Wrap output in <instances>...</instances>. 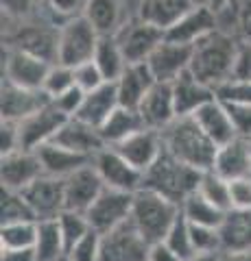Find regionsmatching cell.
<instances>
[{
    "instance_id": "cell-28",
    "label": "cell",
    "mask_w": 251,
    "mask_h": 261,
    "mask_svg": "<svg viewBox=\"0 0 251 261\" xmlns=\"http://www.w3.org/2000/svg\"><path fill=\"white\" fill-rule=\"evenodd\" d=\"M218 233L223 252H251V209H230Z\"/></svg>"
},
{
    "instance_id": "cell-27",
    "label": "cell",
    "mask_w": 251,
    "mask_h": 261,
    "mask_svg": "<svg viewBox=\"0 0 251 261\" xmlns=\"http://www.w3.org/2000/svg\"><path fill=\"white\" fill-rule=\"evenodd\" d=\"M37 157L42 161L44 174L55 176V178H68L70 174H75L77 170L85 168L92 163V157H85V154L72 152L63 146L57 144H44L42 148H37Z\"/></svg>"
},
{
    "instance_id": "cell-4",
    "label": "cell",
    "mask_w": 251,
    "mask_h": 261,
    "mask_svg": "<svg viewBox=\"0 0 251 261\" xmlns=\"http://www.w3.org/2000/svg\"><path fill=\"white\" fill-rule=\"evenodd\" d=\"M179 216H181L179 205H175V202L164 198V196L142 187L133 196V209H131L129 222L153 246V244L164 242V238L168 235V231L173 228V224L177 222Z\"/></svg>"
},
{
    "instance_id": "cell-19",
    "label": "cell",
    "mask_w": 251,
    "mask_h": 261,
    "mask_svg": "<svg viewBox=\"0 0 251 261\" xmlns=\"http://www.w3.org/2000/svg\"><path fill=\"white\" fill-rule=\"evenodd\" d=\"M216 29H218V15L214 11L203 9V7H192L171 29L164 31V39L175 42V44L194 46L199 39H203Z\"/></svg>"
},
{
    "instance_id": "cell-38",
    "label": "cell",
    "mask_w": 251,
    "mask_h": 261,
    "mask_svg": "<svg viewBox=\"0 0 251 261\" xmlns=\"http://www.w3.org/2000/svg\"><path fill=\"white\" fill-rule=\"evenodd\" d=\"M206 200H210L212 205H216L218 209L230 211L232 209V185L230 181H225L223 176H218L212 170L201 174V183L197 190Z\"/></svg>"
},
{
    "instance_id": "cell-45",
    "label": "cell",
    "mask_w": 251,
    "mask_h": 261,
    "mask_svg": "<svg viewBox=\"0 0 251 261\" xmlns=\"http://www.w3.org/2000/svg\"><path fill=\"white\" fill-rule=\"evenodd\" d=\"M101 255V235L90 231L75 248L68 250L66 261H99Z\"/></svg>"
},
{
    "instance_id": "cell-43",
    "label": "cell",
    "mask_w": 251,
    "mask_h": 261,
    "mask_svg": "<svg viewBox=\"0 0 251 261\" xmlns=\"http://www.w3.org/2000/svg\"><path fill=\"white\" fill-rule=\"evenodd\" d=\"M77 83H75V70L72 68H66V65L61 63H55L51 72H48V76L44 81V92L53 98L61 96L63 92H68V89H72Z\"/></svg>"
},
{
    "instance_id": "cell-25",
    "label": "cell",
    "mask_w": 251,
    "mask_h": 261,
    "mask_svg": "<svg viewBox=\"0 0 251 261\" xmlns=\"http://www.w3.org/2000/svg\"><path fill=\"white\" fill-rule=\"evenodd\" d=\"M173 87V100H175V111L177 118H186V116H194V111L201 109L203 105H208L210 100H214V89H210L208 85L199 83L188 72L171 83Z\"/></svg>"
},
{
    "instance_id": "cell-5",
    "label": "cell",
    "mask_w": 251,
    "mask_h": 261,
    "mask_svg": "<svg viewBox=\"0 0 251 261\" xmlns=\"http://www.w3.org/2000/svg\"><path fill=\"white\" fill-rule=\"evenodd\" d=\"M59 24L24 22L5 35V46L29 53L46 63H59Z\"/></svg>"
},
{
    "instance_id": "cell-37",
    "label": "cell",
    "mask_w": 251,
    "mask_h": 261,
    "mask_svg": "<svg viewBox=\"0 0 251 261\" xmlns=\"http://www.w3.org/2000/svg\"><path fill=\"white\" fill-rule=\"evenodd\" d=\"M0 220H3V224L37 222L33 209L29 207L22 192H11V190H5V187H3V194H0Z\"/></svg>"
},
{
    "instance_id": "cell-3",
    "label": "cell",
    "mask_w": 251,
    "mask_h": 261,
    "mask_svg": "<svg viewBox=\"0 0 251 261\" xmlns=\"http://www.w3.org/2000/svg\"><path fill=\"white\" fill-rule=\"evenodd\" d=\"M201 174L203 172L179 161L164 148L157 161L144 172V187L181 207L199 190Z\"/></svg>"
},
{
    "instance_id": "cell-52",
    "label": "cell",
    "mask_w": 251,
    "mask_h": 261,
    "mask_svg": "<svg viewBox=\"0 0 251 261\" xmlns=\"http://www.w3.org/2000/svg\"><path fill=\"white\" fill-rule=\"evenodd\" d=\"M232 79L251 81V44H240L238 61H236V68H234Z\"/></svg>"
},
{
    "instance_id": "cell-15",
    "label": "cell",
    "mask_w": 251,
    "mask_h": 261,
    "mask_svg": "<svg viewBox=\"0 0 251 261\" xmlns=\"http://www.w3.org/2000/svg\"><path fill=\"white\" fill-rule=\"evenodd\" d=\"M190 59H192V46L186 44H175L164 39L155 53L149 57V70L157 83H175L184 72L190 70Z\"/></svg>"
},
{
    "instance_id": "cell-2",
    "label": "cell",
    "mask_w": 251,
    "mask_h": 261,
    "mask_svg": "<svg viewBox=\"0 0 251 261\" xmlns=\"http://www.w3.org/2000/svg\"><path fill=\"white\" fill-rule=\"evenodd\" d=\"M164 148L179 161L188 163L199 172H208L214 166L218 146L201 130L192 116L177 118L168 128L162 130Z\"/></svg>"
},
{
    "instance_id": "cell-42",
    "label": "cell",
    "mask_w": 251,
    "mask_h": 261,
    "mask_svg": "<svg viewBox=\"0 0 251 261\" xmlns=\"http://www.w3.org/2000/svg\"><path fill=\"white\" fill-rule=\"evenodd\" d=\"M214 96L223 105H251V81L230 79L214 89Z\"/></svg>"
},
{
    "instance_id": "cell-13",
    "label": "cell",
    "mask_w": 251,
    "mask_h": 261,
    "mask_svg": "<svg viewBox=\"0 0 251 261\" xmlns=\"http://www.w3.org/2000/svg\"><path fill=\"white\" fill-rule=\"evenodd\" d=\"M29 207L33 209L35 220H57L66 211V196H63V178L55 176H39L35 183H31L22 192Z\"/></svg>"
},
{
    "instance_id": "cell-49",
    "label": "cell",
    "mask_w": 251,
    "mask_h": 261,
    "mask_svg": "<svg viewBox=\"0 0 251 261\" xmlns=\"http://www.w3.org/2000/svg\"><path fill=\"white\" fill-rule=\"evenodd\" d=\"M236 128V135L251 142V105H225Z\"/></svg>"
},
{
    "instance_id": "cell-30",
    "label": "cell",
    "mask_w": 251,
    "mask_h": 261,
    "mask_svg": "<svg viewBox=\"0 0 251 261\" xmlns=\"http://www.w3.org/2000/svg\"><path fill=\"white\" fill-rule=\"evenodd\" d=\"M142 128H147V126H144L140 113L133 111V109L118 107L107 118V122L99 128V133L103 137L105 146L114 148V146H118L120 142H125L129 135H133V133H138V130H142Z\"/></svg>"
},
{
    "instance_id": "cell-44",
    "label": "cell",
    "mask_w": 251,
    "mask_h": 261,
    "mask_svg": "<svg viewBox=\"0 0 251 261\" xmlns=\"http://www.w3.org/2000/svg\"><path fill=\"white\" fill-rule=\"evenodd\" d=\"M48 13L53 20H57V24H66L75 18H81L85 13L87 0H46Z\"/></svg>"
},
{
    "instance_id": "cell-39",
    "label": "cell",
    "mask_w": 251,
    "mask_h": 261,
    "mask_svg": "<svg viewBox=\"0 0 251 261\" xmlns=\"http://www.w3.org/2000/svg\"><path fill=\"white\" fill-rule=\"evenodd\" d=\"M57 224H59V231L63 238V246H66V255L70 248H75L77 244L92 231L87 218L83 214H75V211H63L57 218Z\"/></svg>"
},
{
    "instance_id": "cell-1",
    "label": "cell",
    "mask_w": 251,
    "mask_h": 261,
    "mask_svg": "<svg viewBox=\"0 0 251 261\" xmlns=\"http://www.w3.org/2000/svg\"><path fill=\"white\" fill-rule=\"evenodd\" d=\"M240 42L227 31L216 29L192 46L190 74L199 83L216 89L234 76Z\"/></svg>"
},
{
    "instance_id": "cell-17",
    "label": "cell",
    "mask_w": 251,
    "mask_h": 261,
    "mask_svg": "<svg viewBox=\"0 0 251 261\" xmlns=\"http://www.w3.org/2000/svg\"><path fill=\"white\" fill-rule=\"evenodd\" d=\"M39 176H44V168L33 150H15L0 159V178L5 190L24 192Z\"/></svg>"
},
{
    "instance_id": "cell-24",
    "label": "cell",
    "mask_w": 251,
    "mask_h": 261,
    "mask_svg": "<svg viewBox=\"0 0 251 261\" xmlns=\"http://www.w3.org/2000/svg\"><path fill=\"white\" fill-rule=\"evenodd\" d=\"M194 120L201 126V130L212 140L216 146H225L227 142H232L236 135V128H234V122L230 118L227 107L221 100H210L208 105H203L201 109L194 111Z\"/></svg>"
},
{
    "instance_id": "cell-9",
    "label": "cell",
    "mask_w": 251,
    "mask_h": 261,
    "mask_svg": "<svg viewBox=\"0 0 251 261\" xmlns=\"http://www.w3.org/2000/svg\"><path fill=\"white\" fill-rule=\"evenodd\" d=\"M114 37L118 39L127 65H133L149 61V57L155 53V48L164 42V31L135 18L131 22H125Z\"/></svg>"
},
{
    "instance_id": "cell-10",
    "label": "cell",
    "mask_w": 251,
    "mask_h": 261,
    "mask_svg": "<svg viewBox=\"0 0 251 261\" xmlns=\"http://www.w3.org/2000/svg\"><path fill=\"white\" fill-rule=\"evenodd\" d=\"M151 244L138 233L131 222L101 235L99 261H147Z\"/></svg>"
},
{
    "instance_id": "cell-35",
    "label": "cell",
    "mask_w": 251,
    "mask_h": 261,
    "mask_svg": "<svg viewBox=\"0 0 251 261\" xmlns=\"http://www.w3.org/2000/svg\"><path fill=\"white\" fill-rule=\"evenodd\" d=\"M223 15L227 27L221 31L232 33L240 44H251V0H232L230 7L218 13V18Z\"/></svg>"
},
{
    "instance_id": "cell-16",
    "label": "cell",
    "mask_w": 251,
    "mask_h": 261,
    "mask_svg": "<svg viewBox=\"0 0 251 261\" xmlns=\"http://www.w3.org/2000/svg\"><path fill=\"white\" fill-rule=\"evenodd\" d=\"M51 102L44 89H24L9 83L3 79V87H0V116L3 120L22 122L24 118L33 116L35 111Z\"/></svg>"
},
{
    "instance_id": "cell-40",
    "label": "cell",
    "mask_w": 251,
    "mask_h": 261,
    "mask_svg": "<svg viewBox=\"0 0 251 261\" xmlns=\"http://www.w3.org/2000/svg\"><path fill=\"white\" fill-rule=\"evenodd\" d=\"M164 244L179 259L188 261L194 257V246H192V233H190V222L184 218V214L177 218V222L173 224V228L168 231V235L164 238Z\"/></svg>"
},
{
    "instance_id": "cell-34",
    "label": "cell",
    "mask_w": 251,
    "mask_h": 261,
    "mask_svg": "<svg viewBox=\"0 0 251 261\" xmlns=\"http://www.w3.org/2000/svg\"><path fill=\"white\" fill-rule=\"evenodd\" d=\"M181 214L188 220L190 224H199V226H212V228H221L227 211L218 209L212 205L210 200H206L199 192H194L188 200L181 205Z\"/></svg>"
},
{
    "instance_id": "cell-20",
    "label": "cell",
    "mask_w": 251,
    "mask_h": 261,
    "mask_svg": "<svg viewBox=\"0 0 251 261\" xmlns=\"http://www.w3.org/2000/svg\"><path fill=\"white\" fill-rule=\"evenodd\" d=\"M138 113H140V118L147 128L159 130V133L164 128H168L177 120L173 87L168 83H155L151 87V92L144 96Z\"/></svg>"
},
{
    "instance_id": "cell-12",
    "label": "cell",
    "mask_w": 251,
    "mask_h": 261,
    "mask_svg": "<svg viewBox=\"0 0 251 261\" xmlns=\"http://www.w3.org/2000/svg\"><path fill=\"white\" fill-rule=\"evenodd\" d=\"M68 120V116H63L53 102H48L46 107L20 122V148L35 152L44 144H51Z\"/></svg>"
},
{
    "instance_id": "cell-41",
    "label": "cell",
    "mask_w": 251,
    "mask_h": 261,
    "mask_svg": "<svg viewBox=\"0 0 251 261\" xmlns=\"http://www.w3.org/2000/svg\"><path fill=\"white\" fill-rule=\"evenodd\" d=\"M190 233H192L194 255H221L223 252L221 233H218V228L190 224Z\"/></svg>"
},
{
    "instance_id": "cell-23",
    "label": "cell",
    "mask_w": 251,
    "mask_h": 261,
    "mask_svg": "<svg viewBox=\"0 0 251 261\" xmlns=\"http://www.w3.org/2000/svg\"><path fill=\"white\" fill-rule=\"evenodd\" d=\"M155 83H157V81L153 79L147 63L127 65L125 74L116 81L120 107L138 111V109H140V105H142V100H144V96L151 92V87Z\"/></svg>"
},
{
    "instance_id": "cell-36",
    "label": "cell",
    "mask_w": 251,
    "mask_h": 261,
    "mask_svg": "<svg viewBox=\"0 0 251 261\" xmlns=\"http://www.w3.org/2000/svg\"><path fill=\"white\" fill-rule=\"evenodd\" d=\"M37 222H11L0 226V250H33Z\"/></svg>"
},
{
    "instance_id": "cell-11",
    "label": "cell",
    "mask_w": 251,
    "mask_h": 261,
    "mask_svg": "<svg viewBox=\"0 0 251 261\" xmlns=\"http://www.w3.org/2000/svg\"><path fill=\"white\" fill-rule=\"evenodd\" d=\"M53 65L37 57L7 48L3 50V79L24 89H44V81Z\"/></svg>"
},
{
    "instance_id": "cell-54",
    "label": "cell",
    "mask_w": 251,
    "mask_h": 261,
    "mask_svg": "<svg viewBox=\"0 0 251 261\" xmlns=\"http://www.w3.org/2000/svg\"><path fill=\"white\" fill-rule=\"evenodd\" d=\"M0 261H37L35 250H0Z\"/></svg>"
},
{
    "instance_id": "cell-53",
    "label": "cell",
    "mask_w": 251,
    "mask_h": 261,
    "mask_svg": "<svg viewBox=\"0 0 251 261\" xmlns=\"http://www.w3.org/2000/svg\"><path fill=\"white\" fill-rule=\"evenodd\" d=\"M147 261H184V259L177 257L164 242H159V244H153V246H151Z\"/></svg>"
},
{
    "instance_id": "cell-56",
    "label": "cell",
    "mask_w": 251,
    "mask_h": 261,
    "mask_svg": "<svg viewBox=\"0 0 251 261\" xmlns=\"http://www.w3.org/2000/svg\"><path fill=\"white\" fill-rule=\"evenodd\" d=\"M221 261H251V252H223Z\"/></svg>"
},
{
    "instance_id": "cell-21",
    "label": "cell",
    "mask_w": 251,
    "mask_h": 261,
    "mask_svg": "<svg viewBox=\"0 0 251 261\" xmlns=\"http://www.w3.org/2000/svg\"><path fill=\"white\" fill-rule=\"evenodd\" d=\"M212 172L230 183L251 176V142L242 140V137H234L225 146H218Z\"/></svg>"
},
{
    "instance_id": "cell-48",
    "label": "cell",
    "mask_w": 251,
    "mask_h": 261,
    "mask_svg": "<svg viewBox=\"0 0 251 261\" xmlns=\"http://www.w3.org/2000/svg\"><path fill=\"white\" fill-rule=\"evenodd\" d=\"M83 100H85V92L83 89H79L77 85L72 87V89H68V92H63L61 96H57V98H53V105L57 107L63 116H68V118H75L77 113H79V109H81V105H83Z\"/></svg>"
},
{
    "instance_id": "cell-18",
    "label": "cell",
    "mask_w": 251,
    "mask_h": 261,
    "mask_svg": "<svg viewBox=\"0 0 251 261\" xmlns=\"http://www.w3.org/2000/svg\"><path fill=\"white\" fill-rule=\"evenodd\" d=\"M114 150L118 154L131 163L133 168H138L140 172H147V170L157 161V157L164 150V140H162L159 130L153 128H142L138 133L129 135L125 142H120L118 146H114Z\"/></svg>"
},
{
    "instance_id": "cell-50",
    "label": "cell",
    "mask_w": 251,
    "mask_h": 261,
    "mask_svg": "<svg viewBox=\"0 0 251 261\" xmlns=\"http://www.w3.org/2000/svg\"><path fill=\"white\" fill-rule=\"evenodd\" d=\"M20 148V122H11V120H3L0 122V152L11 154Z\"/></svg>"
},
{
    "instance_id": "cell-33",
    "label": "cell",
    "mask_w": 251,
    "mask_h": 261,
    "mask_svg": "<svg viewBox=\"0 0 251 261\" xmlns=\"http://www.w3.org/2000/svg\"><path fill=\"white\" fill-rule=\"evenodd\" d=\"M33 250L37 261H66V246H63L57 220L37 222V240Z\"/></svg>"
},
{
    "instance_id": "cell-8",
    "label": "cell",
    "mask_w": 251,
    "mask_h": 261,
    "mask_svg": "<svg viewBox=\"0 0 251 261\" xmlns=\"http://www.w3.org/2000/svg\"><path fill=\"white\" fill-rule=\"evenodd\" d=\"M92 166L96 168V172L103 178L105 187H109V190L135 194L144 187V172L133 168L123 154H118L114 148H109V146L94 154Z\"/></svg>"
},
{
    "instance_id": "cell-32",
    "label": "cell",
    "mask_w": 251,
    "mask_h": 261,
    "mask_svg": "<svg viewBox=\"0 0 251 261\" xmlns=\"http://www.w3.org/2000/svg\"><path fill=\"white\" fill-rule=\"evenodd\" d=\"M83 18L94 27L99 35H116L120 22V0H87Z\"/></svg>"
},
{
    "instance_id": "cell-26",
    "label": "cell",
    "mask_w": 251,
    "mask_h": 261,
    "mask_svg": "<svg viewBox=\"0 0 251 261\" xmlns=\"http://www.w3.org/2000/svg\"><path fill=\"white\" fill-rule=\"evenodd\" d=\"M118 107L120 102H118L116 83H103L99 89L85 94V100L75 118H79L81 122H85V124H90L94 128H101Z\"/></svg>"
},
{
    "instance_id": "cell-57",
    "label": "cell",
    "mask_w": 251,
    "mask_h": 261,
    "mask_svg": "<svg viewBox=\"0 0 251 261\" xmlns=\"http://www.w3.org/2000/svg\"><path fill=\"white\" fill-rule=\"evenodd\" d=\"M221 257H223V252L221 255H194L188 261H221Z\"/></svg>"
},
{
    "instance_id": "cell-55",
    "label": "cell",
    "mask_w": 251,
    "mask_h": 261,
    "mask_svg": "<svg viewBox=\"0 0 251 261\" xmlns=\"http://www.w3.org/2000/svg\"><path fill=\"white\" fill-rule=\"evenodd\" d=\"M192 3H194V7H203V9H210L218 15L225 7H230L232 0H192Z\"/></svg>"
},
{
    "instance_id": "cell-46",
    "label": "cell",
    "mask_w": 251,
    "mask_h": 261,
    "mask_svg": "<svg viewBox=\"0 0 251 261\" xmlns=\"http://www.w3.org/2000/svg\"><path fill=\"white\" fill-rule=\"evenodd\" d=\"M75 83L79 89H83V92H94V89H99L103 83H107V81L103 79L101 70L96 68V63L90 61V63H83L75 68Z\"/></svg>"
},
{
    "instance_id": "cell-31",
    "label": "cell",
    "mask_w": 251,
    "mask_h": 261,
    "mask_svg": "<svg viewBox=\"0 0 251 261\" xmlns=\"http://www.w3.org/2000/svg\"><path fill=\"white\" fill-rule=\"evenodd\" d=\"M92 61L96 63V68L101 70V74L107 83H116L127 70V59L114 35H103L99 39V46H96Z\"/></svg>"
},
{
    "instance_id": "cell-47",
    "label": "cell",
    "mask_w": 251,
    "mask_h": 261,
    "mask_svg": "<svg viewBox=\"0 0 251 261\" xmlns=\"http://www.w3.org/2000/svg\"><path fill=\"white\" fill-rule=\"evenodd\" d=\"M0 3H3V15L13 20H24L33 15L42 5H46V0H0Z\"/></svg>"
},
{
    "instance_id": "cell-51",
    "label": "cell",
    "mask_w": 251,
    "mask_h": 261,
    "mask_svg": "<svg viewBox=\"0 0 251 261\" xmlns=\"http://www.w3.org/2000/svg\"><path fill=\"white\" fill-rule=\"evenodd\" d=\"M232 209H251V176L232 181Z\"/></svg>"
},
{
    "instance_id": "cell-29",
    "label": "cell",
    "mask_w": 251,
    "mask_h": 261,
    "mask_svg": "<svg viewBox=\"0 0 251 261\" xmlns=\"http://www.w3.org/2000/svg\"><path fill=\"white\" fill-rule=\"evenodd\" d=\"M194 7L192 0H140L138 18L153 24L162 31L171 29L173 24Z\"/></svg>"
},
{
    "instance_id": "cell-7",
    "label": "cell",
    "mask_w": 251,
    "mask_h": 261,
    "mask_svg": "<svg viewBox=\"0 0 251 261\" xmlns=\"http://www.w3.org/2000/svg\"><path fill=\"white\" fill-rule=\"evenodd\" d=\"M133 196L135 194H127V192L105 187L103 194L96 198V202L85 214L92 231H96L99 235H105L118 226H123L125 222H129L131 209H133Z\"/></svg>"
},
{
    "instance_id": "cell-6",
    "label": "cell",
    "mask_w": 251,
    "mask_h": 261,
    "mask_svg": "<svg viewBox=\"0 0 251 261\" xmlns=\"http://www.w3.org/2000/svg\"><path fill=\"white\" fill-rule=\"evenodd\" d=\"M101 35L83 15L75 18L59 29V63L66 68H79L94 59Z\"/></svg>"
},
{
    "instance_id": "cell-14",
    "label": "cell",
    "mask_w": 251,
    "mask_h": 261,
    "mask_svg": "<svg viewBox=\"0 0 251 261\" xmlns=\"http://www.w3.org/2000/svg\"><path fill=\"white\" fill-rule=\"evenodd\" d=\"M105 183L96 172V168L85 166L77 170L75 174L63 178V196H66V211H75V214H87L90 207L96 202V198L103 194Z\"/></svg>"
},
{
    "instance_id": "cell-22",
    "label": "cell",
    "mask_w": 251,
    "mask_h": 261,
    "mask_svg": "<svg viewBox=\"0 0 251 261\" xmlns=\"http://www.w3.org/2000/svg\"><path fill=\"white\" fill-rule=\"evenodd\" d=\"M53 144L63 146V148H68L72 152L85 154V157H92V159L96 152L107 148L99 133V128L85 124V122H81L79 118H70L57 133V137L53 140Z\"/></svg>"
}]
</instances>
